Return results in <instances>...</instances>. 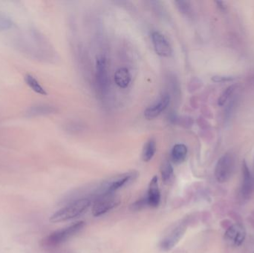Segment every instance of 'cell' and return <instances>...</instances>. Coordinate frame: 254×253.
<instances>
[{"mask_svg": "<svg viewBox=\"0 0 254 253\" xmlns=\"http://www.w3.org/2000/svg\"><path fill=\"white\" fill-rule=\"evenodd\" d=\"M25 82H26L27 86L29 88L32 89V91L35 92V93L38 94V95H43L45 96L47 95V92L43 86L40 84L39 80L31 74H27L25 76Z\"/></svg>", "mask_w": 254, "mask_h": 253, "instance_id": "20", "label": "cell"}, {"mask_svg": "<svg viewBox=\"0 0 254 253\" xmlns=\"http://www.w3.org/2000/svg\"><path fill=\"white\" fill-rule=\"evenodd\" d=\"M175 3L177 5L178 8L182 13H188V11H189V2H185V1H178Z\"/></svg>", "mask_w": 254, "mask_h": 253, "instance_id": "24", "label": "cell"}, {"mask_svg": "<svg viewBox=\"0 0 254 253\" xmlns=\"http://www.w3.org/2000/svg\"><path fill=\"white\" fill-rule=\"evenodd\" d=\"M11 36L13 46L25 56L39 61L48 59L46 40L32 24L20 26Z\"/></svg>", "mask_w": 254, "mask_h": 253, "instance_id": "1", "label": "cell"}, {"mask_svg": "<svg viewBox=\"0 0 254 253\" xmlns=\"http://www.w3.org/2000/svg\"><path fill=\"white\" fill-rule=\"evenodd\" d=\"M138 177H139V172L136 171H131V172L115 175L103 184L101 187V194L115 193L120 189L134 182Z\"/></svg>", "mask_w": 254, "mask_h": 253, "instance_id": "5", "label": "cell"}, {"mask_svg": "<svg viewBox=\"0 0 254 253\" xmlns=\"http://www.w3.org/2000/svg\"><path fill=\"white\" fill-rule=\"evenodd\" d=\"M96 78L99 90L101 92H105L108 86V73L107 60L104 56H99L97 58Z\"/></svg>", "mask_w": 254, "mask_h": 253, "instance_id": "10", "label": "cell"}, {"mask_svg": "<svg viewBox=\"0 0 254 253\" xmlns=\"http://www.w3.org/2000/svg\"><path fill=\"white\" fill-rule=\"evenodd\" d=\"M161 178L165 185H171L174 181V170L173 166L169 161H165L161 166Z\"/></svg>", "mask_w": 254, "mask_h": 253, "instance_id": "19", "label": "cell"}, {"mask_svg": "<svg viewBox=\"0 0 254 253\" xmlns=\"http://www.w3.org/2000/svg\"><path fill=\"white\" fill-rule=\"evenodd\" d=\"M236 85H231V86H228V87L222 92V94H221V96H219L218 99V106H223L227 103L229 98L230 97V96L233 95V92L236 90Z\"/></svg>", "mask_w": 254, "mask_h": 253, "instance_id": "21", "label": "cell"}, {"mask_svg": "<svg viewBox=\"0 0 254 253\" xmlns=\"http://www.w3.org/2000/svg\"><path fill=\"white\" fill-rule=\"evenodd\" d=\"M157 151L156 141L155 139L151 138L145 143L142 151V160L145 162H149L153 158Z\"/></svg>", "mask_w": 254, "mask_h": 253, "instance_id": "18", "label": "cell"}, {"mask_svg": "<svg viewBox=\"0 0 254 253\" xmlns=\"http://www.w3.org/2000/svg\"><path fill=\"white\" fill-rule=\"evenodd\" d=\"M85 222L78 221L67 227L56 231L50 234L43 240L44 245L47 247H56L73 238L84 228Z\"/></svg>", "mask_w": 254, "mask_h": 253, "instance_id": "4", "label": "cell"}, {"mask_svg": "<svg viewBox=\"0 0 254 253\" xmlns=\"http://www.w3.org/2000/svg\"><path fill=\"white\" fill-rule=\"evenodd\" d=\"M254 190V179L252 175L250 172L249 168L245 161L242 163V195L245 198H248L252 194Z\"/></svg>", "mask_w": 254, "mask_h": 253, "instance_id": "15", "label": "cell"}, {"mask_svg": "<svg viewBox=\"0 0 254 253\" xmlns=\"http://www.w3.org/2000/svg\"><path fill=\"white\" fill-rule=\"evenodd\" d=\"M146 207H148L147 202H146V197H145L136 200L132 204L130 209L133 211H140Z\"/></svg>", "mask_w": 254, "mask_h": 253, "instance_id": "22", "label": "cell"}, {"mask_svg": "<svg viewBox=\"0 0 254 253\" xmlns=\"http://www.w3.org/2000/svg\"><path fill=\"white\" fill-rule=\"evenodd\" d=\"M152 45L157 55L164 58H169L173 55V48L168 39L162 33L158 32H152L151 35Z\"/></svg>", "mask_w": 254, "mask_h": 253, "instance_id": "8", "label": "cell"}, {"mask_svg": "<svg viewBox=\"0 0 254 253\" xmlns=\"http://www.w3.org/2000/svg\"><path fill=\"white\" fill-rule=\"evenodd\" d=\"M225 240L236 247L242 245L246 237L245 228L241 224H234L230 226L224 234Z\"/></svg>", "mask_w": 254, "mask_h": 253, "instance_id": "11", "label": "cell"}, {"mask_svg": "<svg viewBox=\"0 0 254 253\" xmlns=\"http://www.w3.org/2000/svg\"><path fill=\"white\" fill-rule=\"evenodd\" d=\"M187 228L186 221L181 220L175 223L170 229H167L160 241V248L162 251L168 252L173 250L181 241Z\"/></svg>", "mask_w": 254, "mask_h": 253, "instance_id": "3", "label": "cell"}, {"mask_svg": "<svg viewBox=\"0 0 254 253\" xmlns=\"http://www.w3.org/2000/svg\"><path fill=\"white\" fill-rule=\"evenodd\" d=\"M234 77L231 76H214L212 77L213 81L216 83H224V82H230L235 80Z\"/></svg>", "mask_w": 254, "mask_h": 253, "instance_id": "23", "label": "cell"}, {"mask_svg": "<svg viewBox=\"0 0 254 253\" xmlns=\"http://www.w3.org/2000/svg\"><path fill=\"white\" fill-rule=\"evenodd\" d=\"M91 206V200L81 198L72 202L66 207L59 210L50 218L51 223L67 221L82 216Z\"/></svg>", "mask_w": 254, "mask_h": 253, "instance_id": "2", "label": "cell"}, {"mask_svg": "<svg viewBox=\"0 0 254 253\" xmlns=\"http://www.w3.org/2000/svg\"><path fill=\"white\" fill-rule=\"evenodd\" d=\"M187 153V147L184 144L175 145L171 151V160L173 163L180 164L186 160Z\"/></svg>", "mask_w": 254, "mask_h": 253, "instance_id": "17", "label": "cell"}, {"mask_svg": "<svg viewBox=\"0 0 254 253\" xmlns=\"http://www.w3.org/2000/svg\"><path fill=\"white\" fill-rule=\"evenodd\" d=\"M56 112L55 107L45 103H35L26 109L25 115L27 118H37V117L46 116Z\"/></svg>", "mask_w": 254, "mask_h": 253, "instance_id": "14", "label": "cell"}, {"mask_svg": "<svg viewBox=\"0 0 254 253\" xmlns=\"http://www.w3.org/2000/svg\"><path fill=\"white\" fill-rule=\"evenodd\" d=\"M20 27L12 15L4 9H0V33H14Z\"/></svg>", "mask_w": 254, "mask_h": 253, "instance_id": "13", "label": "cell"}, {"mask_svg": "<svg viewBox=\"0 0 254 253\" xmlns=\"http://www.w3.org/2000/svg\"><path fill=\"white\" fill-rule=\"evenodd\" d=\"M217 2V5H218V8H221V9L225 10L226 9V5L224 2Z\"/></svg>", "mask_w": 254, "mask_h": 253, "instance_id": "25", "label": "cell"}, {"mask_svg": "<svg viewBox=\"0 0 254 253\" xmlns=\"http://www.w3.org/2000/svg\"><path fill=\"white\" fill-rule=\"evenodd\" d=\"M234 169V157L230 153H226L218 159L216 165V179L221 184L227 182L233 175Z\"/></svg>", "mask_w": 254, "mask_h": 253, "instance_id": "7", "label": "cell"}, {"mask_svg": "<svg viewBox=\"0 0 254 253\" xmlns=\"http://www.w3.org/2000/svg\"><path fill=\"white\" fill-rule=\"evenodd\" d=\"M146 199L148 207L156 208L159 206L161 202V191L158 187V177L154 176L149 182Z\"/></svg>", "mask_w": 254, "mask_h": 253, "instance_id": "12", "label": "cell"}, {"mask_svg": "<svg viewBox=\"0 0 254 253\" xmlns=\"http://www.w3.org/2000/svg\"><path fill=\"white\" fill-rule=\"evenodd\" d=\"M170 103V95H164L152 106H149L145 110V117L147 120H153L158 118L163 112L167 109Z\"/></svg>", "mask_w": 254, "mask_h": 253, "instance_id": "9", "label": "cell"}, {"mask_svg": "<svg viewBox=\"0 0 254 253\" xmlns=\"http://www.w3.org/2000/svg\"><path fill=\"white\" fill-rule=\"evenodd\" d=\"M114 81L117 86L121 89H126L130 86L131 82V74L128 68H120L115 71Z\"/></svg>", "mask_w": 254, "mask_h": 253, "instance_id": "16", "label": "cell"}, {"mask_svg": "<svg viewBox=\"0 0 254 253\" xmlns=\"http://www.w3.org/2000/svg\"><path fill=\"white\" fill-rule=\"evenodd\" d=\"M120 203V197L115 193L101 194L92 205V215L95 217H100L115 208Z\"/></svg>", "mask_w": 254, "mask_h": 253, "instance_id": "6", "label": "cell"}]
</instances>
